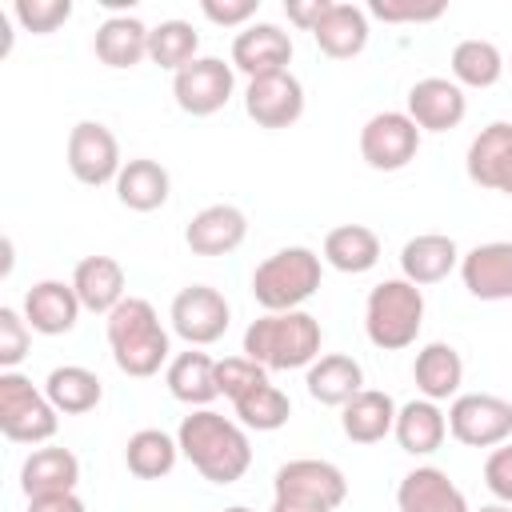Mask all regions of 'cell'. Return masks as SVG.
I'll list each match as a JSON object with an SVG mask.
<instances>
[{"mask_svg": "<svg viewBox=\"0 0 512 512\" xmlns=\"http://www.w3.org/2000/svg\"><path fill=\"white\" fill-rule=\"evenodd\" d=\"M396 508L400 512H472L468 496L452 484V476L436 464H416L396 484Z\"/></svg>", "mask_w": 512, "mask_h": 512, "instance_id": "17", "label": "cell"}, {"mask_svg": "<svg viewBox=\"0 0 512 512\" xmlns=\"http://www.w3.org/2000/svg\"><path fill=\"white\" fill-rule=\"evenodd\" d=\"M272 496H288V500H304V504H320V508H340L348 500V480L332 460H316V456H300L276 468L272 476Z\"/></svg>", "mask_w": 512, "mask_h": 512, "instance_id": "12", "label": "cell"}, {"mask_svg": "<svg viewBox=\"0 0 512 512\" xmlns=\"http://www.w3.org/2000/svg\"><path fill=\"white\" fill-rule=\"evenodd\" d=\"M396 400L380 388H364L356 392L344 408H340V428L352 444H376L396 428Z\"/></svg>", "mask_w": 512, "mask_h": 512, "instance_id": "31", "label": "cell"}, {"mask_svg": "<svg viewBox=\"0 0 512 512\" xmlns=\"http://www.w3.org/2000/svg\"><path fill=\"white\" fill-rule=\"evenodd\" d=\"M304 384H308V396L316 404L344 408L356 392H364V368H360V360H352L344 352H328V356L308 364Z\"/></svg>", "mask_w": 512, "mask_h": 512, "instance_id": "24", "label": "cell"}, {"mask_svg": "<svg viewBox=\"0 0 512 512\" xmlns=\"http://www.w3.org/2000/svg\"><path fill=\"white\" fill-rule=\"evenodd\" d=\"M264 380H268V368H260L248 356H224V360H216V384H220V396H228V400H240L244 392H252Z\"/></svg>", "mask_w": 512, "mask_h": 512, "instance_id": "40", "label": "cell"}, {"mask_svg": "<svg viewBox=\"0 0 512 512\" xmlns=\"http://www.w3.org/2000/svg\"><path fill=\"white\" fill-rule=\"evenodd\" d=\"M320 260L332 264V268L344 272V276L372 272V268L380 264V236H376L368 224H336V228L324 236Z\"/></svg>", "mask_w": 512, "mask_h": 512, "instance_id": "32", "label": "cell"}, {"mask_svg": "<svg viewBox=\"0 0 512 512\" xmlns=\"http://www.w3.org/2000/svg\"><path fill=\"white\" fill-rule=\"evenodd\" d=\"M244 236H248V216L236 204H208L184 228V244L196 256H228L244 244Z\"/></svg>", "mask_w": 512, "mask_h": 512, "instance_id": "19", "label": "cell"}, {"mask_svg": "<svg viewBox=\"0 0 512 512\" xmlns=\"http://www.w3.org/2000/svg\"><path fill=\"white\" fill-rule=\"evenodd\" d=\"M320 280H324V260L312 248L292 244V248H280L256 264L252 296L264 312H296L304 300L316 296Z\"/></svg>", "mask_w": 512, "mask_h": 512, "instance_id": "4", "label": "cell"}, {"mask_svg": "<svg viewBox=\"0 0 512 512\" xmlns=\"http://www.w3.org/2000/svg\"><path fill=\"white\" fill-rule=\"evenodd\" d=\"M324 328L312 312H264L244 328V356L268 372H292L320 360Z\"/></svg>", "mask_w": 512, "mask_h": 512, "instance_id": "3", "label": "cell"}, {"mask_svg": "<svg viewBox=\"0 0 512 512\" xmlns=\"http://www.w3.org/2000/svg\"><path fill=\"white\" fill-rule=\"evenodd\" d=\"M508 164H512V124L508 120H492L468 144V156H464L468 180L476 188H492L496 192L504 172H508Z\"/></svg>", "mask_w": 512, "mask_h": 512, "instance_id": "29", "label": "cell"}, {"mask_svg": "<svg viewBox=\"0 0 512 512\" xmlns=\"http://www.w3.org/2000/svg\"><path fill=\"white\" fill-rule=\"evenodd\" d=\"M452 80L460 88H492L500 76H504V56L492 40H480V36H468L452 48Z\"/></svg>", "mask_w": 512, "mask_h": 512, "instance_id": "35", "label": "cell"}, {"mask_svg": "<svg viewBox=\"0 0 512 512\" xmlns=\"http://www.w3.org/2000/svg\"><path fill=\"white\" fill-rule=\"evenodd\" d=\"M232 408H236V420H240L244 428H256V432H276V428H284L288 416H292V400H288L272 380H264V384H256L252 392H244L240 400H232Z\"/></svg>", "mask_w": 512, "mask_h": 512, "instance_id": "37", "label": "cell"}, {"mask_svg": "<svg viewBox=\"0 0 512 512\" xmlns=\"http://www.w3.org/2000/svg\"><path fill=\"white\" fill-rule=\"evenodd\" d=\"M116 200L132 212H156L168 204L172 196V176L160 160H148V156H136V160H124L120 176H116Z\"/></svg>", "mask_w": 512, "mask_h": 512, "instance_id": "23", "label": "cell"}, {"mask_svg": "<svg viewBox=\"0 0 512 512\" xmlns=\"http://www.w3.org/2000/svg\"><path fill=\"white\" fill-rule=\"evenodd\" d=\"M368 12L384 24H428V20H440L448 12V4L444 0H428V4H420V0H372Z\"/></svg>", "mask_w": 512, "mask_h": 512, "instance_id": "41", "label": "cell"}, {"mask_svg": "<svg viewBox=\"0 0 512 512\" xmlns=\"http://www.w3.org/2000/svg\"><path fill=\"white\" fill-rule=\"evenodd\" d=\"M288 64H292V36L280 24L252 20L248 28L236 32V40H232V68L244 72L248 80L288 72Z\"/></svg>", "mask_w": 512, "mask_h": 512, "instance_id": "13", "label": "cell"}, {"mask_svg": "<svg viewBox=\"0 0 512 512\" xmlns=\"http://www.w3.org/2000/svg\"><path fill=\"white\" fill-rule=\"evenodd\" d=\"M448 436L464 448H500L512 440V400L492 392H460L448 404Z\"/></svg>", "mask_w": 512, "mask_h": 512, "instance_id": "7", "label": "cell"}, {"mask_svg": "<svg viewBox=\"0 0 512 512\" xmlns=\"http://www.w3.org/2000/svg\"><path fill=\"white\" fill-rule=\"evenodd\" d=\"M32 348V328L24 320V312L16 308H0V372H16V364L28 356Z\"/></svg>", "mask_w": 512, "mask_h": 512, "instance_id": "39", "label": "cell"}, {"mask_svg": "<svg viewBox=\"0 0 512 512\" xmlns=\"http://www.w3.org/2000/svg\"><path fill=\"white\" fill-rule=\"evenodd\" d=\"M108 348H112V360L124 376H136V380H148L160 372V364H168V328L160 324L156 308L144 300V296H124L112 312H108Z\"/></svg>", "mask_w": 512, "mask_h": 512, "instance_id": "2", "label": "cell"}, {"mask_svg": "<svg viewBox=\"0 0 512 512\" xmlns=\"http://www.w3.org/2000/svg\"><path fill=\"white\" fill-rule=\"evenodd\" d=\"M168 320H172V332L188 344V348H204V344H216L228 324H232V308L224 300L220 288H208V284H188L172 296V308H168Z\"/></svg>", "mask_w": 512, "mask_h": 512, "instance_id": "9", "label": "cell"}, {"mask_svg": "<svg viewBox=\"0 0 512 512\" xmlns=\"http://www.w3.org/2000/svg\"><path fill=\"white\" fill-rule=\"evenodd\" d=\"M396 444L408 452V456H432L444 436H448V412L436 404V400H408L400 404L396 412V428H392Z\"/></svg>", "mask_w": 512, "mask_h": 512, "instance_id": "28", "label": "cell"}, {"mask_svg": "<svg viewBox=\"0 0 512 512\" xmlns=\"http://www.w3.org/2000/svg\"><path fill=\"white\" fill-rule=\"evenodd\" d=\"M148 32H152V28H148L140 16L116 12V16H108V20L96 28L92 52H96V60L108 64V68H136V64L148 56Z\"/></svg>", "mask_w": 512, "mask_h": 512, "instance_id": "21", "label": "cell"}, {"mask_svg": "<svg viewBox=\"0 0 512 512\" xmlns=\"http://www.w3.org/2000/svg\"><path fill=\"white\" fill-rule=\"evenodd\" d=\"M80 296H76V288L72 284H64V280H36L28 292H24V320H28V328L32 332H40V336H64V332H72L76 328V320H80Z\"/></svg>", "mask_w": 512, "mask_h": 512, "instance_id": "18", "label": "cell"}, {"mask_svg": "<svg viewBox=\"0 0 512 512\" xmlns=\"http://www.w3.org/2000/svg\"><path fill=\"white\" fill-rule=\"evenodd\" d=\"M328 8H332V0H284V16H288L300 32H316V24L324 20Z\"/></svg>", "mask_w": 512, "mask_h": 512, "instance_id": "44", "label": "cell"}, {"mask_svg": "<svg viewBox=\"0 0 512 512\" xmlns=\"http://www.w3.org/2000/svg\"><path fill=\"white\" fill-rule=\"evenodd\" d=\"M176 460H180V444H176V436H168V432H160V428H140V432H132L128 444H124V464H128V472L140 476V480H160V476H168V472L176 468Z\"/></svg>", "mask_w": 512, "mask_h": 512, "instance_id": "34", "label": "cell"}, {"mask_svg": "<svg viewBox=\"0 0 512 512\" xmlns=\"http://www.w3.org/2000/svg\"><path fill=\"white\" fill-rule=\"evenodd\" d=\"M476 512H512V504H500V500H496V504H484V508H476Z\"/></svg>", "mask_w": 512, "mask_h": 512, "instance_id": "48", "label": "cell"}, {"mask_svg": "<svg viewBox=\"0 0 512 512\" xmlns=\"http://www.w3.org/2000/svg\"><path fill=\"white\" fill-rule=\"evenodd\" d=\"M200 52V32L188 24V20H160L152 32H148V60L156 68H168L172 76L180 68H188Z\"/></svg>", "mask_w": 512, "mask_h": 512, "instance_id": "36", "label": "cell"}, {"mask_svg": "<svg viewBox=\"0 0 512 512\" xmlns=\"http://www.w3.org/2000/svg\"><path fill=\"white\" fill-rule=\"evenodd\" d=\"M80 296V304L88 312H100L108 316L128 292H124V268L116 256H84L76 268H72V280H68Z\"/></svg>", "mask_w": 512, "mask_h": 512, "instance_id": "27", "label": "cell"}, {"mask_svg": "<svg viewBox=\"0 0 512 512\" xmlns=\"http://www.w3.org/2000/svg\"><path fill=\"white\" fill-rule=\"evenodd\" d=\"M496 192H504V196H512V164H508V172H504V180H500V188Z\"/></svg>", "mask_w": 512, "mask_h": 512, "instance_id": "47", "label": "cell"}, {"mask_svg": "<svg viewBox=\"0 0 512 512\" xmlns=\"http://www.w3.org/2000/svg\"><path fill=\"white\" fill-rule=\"evenodd\" d=\"M424 328V292L404 280H380L368 300H364V336L380 348V352H400L408 344H416Z\"/></svg>", "mask_w": 512, "mask_h": 512, "instance_id": "5", "label": "cell"}, {"mask_svg": "<svg viewBox=\"0 0 512 512\" xmlns=\"http://www.w3.org/2000/svg\"><path fill=\"white\" fill-rule=\"evenodd\" d=\"M28 512H88V508L76 492H48V496H32Z\"/></svg>", "mask_w": 512, "mask_h": 512, "instance_id": "45", "label": "cell"}, {"mask_svg": "<svg viewBox=\"0 0 512 512\" xmlns=\"http://www.w3.org/2000/svg\"><path fill=\"white\" fill-rule=\"evenodd\" d=\"M460 280L476 300H512V240H488L460 256Z\"/></svg>", "mask_w": 512, "mask_h": 512, "instance_id": "16", "label": "cell"}, {"mask_svg": "<svg viewBox=\"0 0 512 512\" xmlns=\"http://www.w3.org/2000/svg\"><path fill=\"white\" fill-rule=\"evenodd\" d=\"M484 484L500 504H512V440L492 448L484 460Z\"/></svg>", "mask_w": 512, "mask_h": 512, "instance_id": "42", "label": "cell"}, {"mask_svg": "<svg viewBox=\"0 0 512 512\" xmlns=\"http://www.w3.org/2000/svg\"><path fill=\"white\" fill-rule=\"evenodd\" d=\"M312 40L328 60H352L368 48V12L360 4H336L332 0L324 20L316 24Z\"/></svg>", "mask_w": 512, "mask_h": 512, "instance_id": "26", "label": "cell"}, {"mask_svg": "<svg viewBox=\"0 0 512 512\" xmlns=\"http://www.w3.org/2000/svg\"><path fill=\"white\" fill-rule=\"evenodd\" d=\"M412 380H416V392L424 400H456L460 396V384H464V360L452 344L444 340H432L416 352L412 360Z\"/></svg>", "mask_w": 512, "mask_h": 512, "instance_id": "22", "label": "cell"}, {"mask_svg": "<svg viewBox=\"0 0 512 512\" xmlns=\"http://www.w3.org/2000/svg\"><path fill=\"white\" fill-rule=\"evenodd\" d=\"M76 480H80V460L76 452L68 448H32L20 464V488L24 496H48V492H76Z\"/></svg>", "mask_w": 512, "mask_h": 512, "instance_id": "25", "label": "cell"}, {"mask_svg": "<svg viewBox=\"0 0 512 512\" xmlns=\"http://www.w3.org/2000/svg\"><path fill=\"white\" fill-rule=\"evenodd\" d=\"M420 132H448L468 116V96L456 80L448 76H424L408 88V108H404Z\"/></svg>", "mask_w": 512, "mask_h": 512, "instance_id": "15", "label": "cell"}, {"mask_svg": "<svg viewBox=\"0 0 512 512\" xmlns=\"http://www.w3.org/2000/svg\"><path fill=\"white\" fill-rule=\"evenodd\" d=\"M68 172L88 184V188H100V184H116L124 160H120V140L112 136L108 124L100 120H76L72 132H68Z\"/></svg>", "mask_w": 512, "mask_h": 512, "instance_id": "10", "label": "cell"}, {"mask_svg": "<svg viewBox=\"0 0 512 512\" xmlns=\"http://www.w3.org/2000/svg\"><path fill=\"white\" fill-rule=\"evenodd\" d=\"M200 12L220 28H248L260 12V0H204Z\"/></svg>", "mask_w": 512, "mask_h": 512, "instance_id": "43", "label": "cell"}, {"mask_svg": "<svg viewBox=\"0 0 512 512\" xmlns=\"http://www.w3.org/2000/svg\"><path fill=\"white\" fill-rule=\"evenodd\" d=\"M424 132L408 112H376L360 128V160L372 172H400L416 160Z\"/></svg>", "mask_w": 512, "mask_h": 512, "instance_id": "8", "label": "cell"}, {"mask_svg": "<svg viewBox=\"0 0 512 512\" xmlns=\"http://www.w3.org/2000/svg\"><path fill=\"white\" fill-rule=\"evenodd\" d=\"M8 16L32 36H48L72 16V0H16Z\"/></svg>", "mask_w": 512, "mask_h": 512, "instance_id": "38", "label": "cell"}, {"mask_svg": "<svg viewBox=\"0 0 512 512\" xmlns=\"http://www.w3.org/2000/svg\"><path fill=\"white\" fill-rule=\"evenodd\" d=\"M460 268V248L444 232H420L400 248V276L412 280L416 288L440 284Z\"/></svg>", "mask_w": 512, "mask_h": 512, "instance_id": "20", "label": "cell"}, {"mask_svg": "<svg viewBox=\"0 0 512 512\" xmlns=\"http://www.w3.org/2000/svg\"><path fill=\"white\" fill-rule=\"evenodd\" d=\"M60 428L52 400L20 372H0V432L12 444H44Z\"/></svg>", "mask_w": 512, "mask_h": 512, "instance_id": "6", "label": "cell"}, {"mask_svg": "<svg viewBox=\"0 0 512 512\" xmlns=\"http://www.w3.org/2000/svg\"><path fill=\"white\" fill-rule=\"evenodd\" d=\"M220 512H252V508H244V504H232V508H220Z\"/></svg>", "mask_w": 512, "mask_h": 512, "instance_id": "49", "label": "cell"}, {"mask_svg": "<svg viewBox=\"0 0 512 512\" xmlns=\"http://www.w3.org/2000/svg\"><path fill=\"white\" fill-rule=\"evenodd\" d=\"M164 384L168 392L188 404V408H208L216 396H220V384H216V360L200 348H188L180 356L168 360V372H164Z\"/></svg>", "mask_w": 512, "mask_h": 512, "instance_id": "30", "label": "cell"}, {"mask_svg": "<svg viewBox=\"0 0 512 512\" xmlns=\"http://www.w3.org/2000/svg\"><path fill=\"white\" fill-rule=\"evenodd\" d=\"M268 512H328L320 504H304V500H288V496H272V508Z\"/></svg>", "mask_w": 512, "mask_h": 512, "instance_id": "46", "label": "cell"}, {"mask_svg": "<svg viewBox=\"0 0 512 512\" xmlns=\"http://www.w3.org/2000/svg\"><path fill=\"white\" fill-rule=\"evenodd\" d=\"M244 112L260 128H292L304 116V84L292 72L248 80V88H244Z\"/></svg>", "mask_w": 512, "mask_h": 512, "instance_id": "14", "label": "cell"}, {"mask_svg": "<svg viewBox=\"0 0 512 512\" xmlns=\"http://www.w3.org/2000/svg\"><path fill=\"white\" fill-rule=\"evenodd\" d=\"M236 88V68L232 60L224 64L220 56H196L188 68H180L172 76V96L176 108L188 116H212L232 100Z\"/></svg>", "mask_w": 512, "mask_h": 512, "instance_id": "11", "label": "cell"}, {"mask_svg": "<svg viewBox=\"0 0 512 512\" xmlns=\"http://www.w3.org/2000/svg\"><path fill=\"white\" fill-rule=\"evenodd\" d=\"M44 396L52 400L56 412H64V416H84V412H92V408L104 400V384H100V376H96L92 368H84V364H60V368L48 372Z\"/></svg>", "mask_w": 512, "mask_h": 512, "instance_id": "33", "label": "cell"}, {"mask_svg": "<svg viewBox=\"0 0 512 512\" xmlns=\"http://www.w3.org/2000/svg\"><path fill=\"white\" fill-rule=\"evenodd\" d=\"M180 456L208 484H236L252 468V444L240 420H228L212 408H192L176 428Z\"/></svg>", "mask_w": 512, "mask_h": 512, "instance_id": "1", "label": "cell"}, {"mask_svg": "<svg viewBox=\"0 0 512 512\" xmlns=\"http://www.w3.org/2000/svg\"><path fill=\"white\" fill-rule=\"evenodd\" d=\"M508 68H512V64H508Z\"/></svg>", "mask_w": 512, "mask_h": 512, "instance_id": "50", "label": "cell"}]
</instances>
